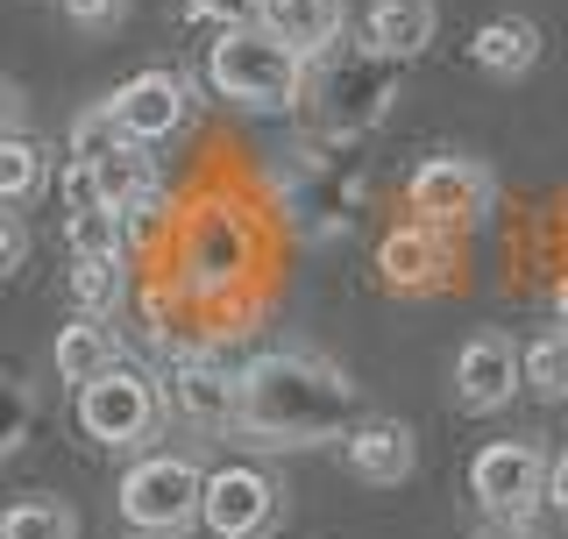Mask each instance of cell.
Returning a JSON list of instances; mask_svg holds the SVG:
<instances>
[{
	"mask_svg": "<svg viewBox=\"0 0 568 539\" xmlns=\"http://www.w3.org/2000/svg\"><path fill=\"white\" fill-rule=\"evenodd\" d=\"M348 426H355V384L327 355L277 348L242 369L235 434L248 447H320V440H342Z\"/></svg>",
	"mask_w": 568,
	"mask_h": 539,
	"instance_id": "obj_1",
	"label": "cell"
},
{
	"mask_svg": "<svg viewBox=\"0 0 568 539\" xmlns=\"http://www.w3.org/2000/svg\"><path fill=\"white\" fill-rule=\"evenodd\" d=\"M206 85L235 106H256V114H277V106L298 100L306 85V58L292 43H277L271 29H221V43L206 50Z\"/></svg>",
	"mask_w": 568,
	"mask_h": 539,
	"instance_id": "obj_2",
	"label": "cell"
},
{
	"mask_svg": "<svg viewBox=\"0 0 568 539\" xmlns=\"http://www.w3.org/2000/svg\"><path fill=\"white\" fill-rule=\"evenodd\" d=\"M129 532H150V539H178L185 526H200V505H206V476L192 455H142L129 461L114 490Z\"/></svg>",
	"mask_w": 568,
	"mask_h": 539,
	"instance_id": "obj_3",
	"label": "cell"
},
{
	"mask_svg": "<svg viewBox=\"0 0 568 539\" xmlns=\"http://www.w3.org/2000/svg\"><path fill=\"white\" fill-rule=\"evenodd\" d=\"M178 270H185V292L192 298H227L235 284L256 270V227H248V213L235 206H200L185 221V235H178Z\"/></svg>",
	"mask_w": 568,
	"mask_h": 539,
	"instance_id": "obj_4",
	"label": "cell"
},
{
	"mask_svg": "<svg viewBox=\"0 0 568 539\" xmlns=\"http://www.w3.org/2000/svg\"><path fill=\"white\" fill-rule=\"evenodd\" d=\"M156 419H164V398H156V384L135 363H114L79 390V426L100 447H142L156 434Z\"/></svg>",
	"mask_w": 568,
	"mask_h": 539,
	"instance_id": "obj_5",
	"label": "cell"
},
{
	"mask_svg": "<svg viewBox=\"0 0 568 539\" xmlns=\"http://www.w3.org/2000/svg\"><path fill=\"white\" fill-rule=\"evenodd\" d=\"M490 200H497V185L476 156H426L413 171V185H405L413 221H434V227H484Z\"/></svg>",
	"mask_w": 568,
	"mask_h": 539,
	"instance_id": "obj_6",
	"label": "cell"
},
{
	"mask_svg": "<svg viewBox=\"0 0 568 539\" xmlns=\"http://www.w3.org/2000/svg\"><path fill=\"white\" fill-rule=\"evenodd\" d=\"M277 505H284V490H277L271 469H256V461H227V469L206 476L200 526L213 539H263L277 526Z\"/></svg>",
	"mask_w": 568,
	"mask_h": 539,
	"instance_id": "obj_7",
	"label": "cell"
},
{
	"mask_svg": "<svg viewBox=\"0 0 568 539\" xmlns=\"http://www.w3.org/2000/svg\"><path fill=\"white\" fill-rule=\"evenodd\" d=\"M469 497L497 518H526L547 497V455L532 440H490L469 461Z\"/></svg>",
	"mask_w": 568,
	"mask_h": 539,
	"instance_id": "obj_8",
	"label": "cell"
},
{
	"mask_svg": "<svg viewBox=\"0 0 568 539\" xmlns=\"http://www.w3.org/2000/svg\"><path fill=\"white\" fill-rule=\"evenodd\" d=\"M106 106H114V121H121V135H129V142H164V135L185 129L192 85L178 79V71H135V79L121 85Z\"/></svg>",
	"mask_w": 568,
	"mask_h": 539,
	"instance_id": "obj_9",
	"label": "cell"
},
{
	"mask_svg": "<svg viewBox=\"0 0 568 539\" xmlns=\"http://www.w3.org/2000/svg\"><path fill=\"white\" fill-rule=\"evenodd\" d=\"M519 348H511L505 334H476L469 348L455 355V398L469 411H505L511 398H519Z\"/></svg>",
	"mask_w": 568,
	"mask_h": 539,
	"instance_id": "obj_10",
	"label": "cell"
},
{
	"mask_svg": "<svg viewBox=\"0 0 568 539\" xmlns=\"http://www.w3.org/2000/svg\"><path fill=\"white\" fill-rule=\"evenodd\" d=\"M171 405H178V419L206 426V434H235V411H242V376H227L221 363H206V355H178Z\"/></svg>",
	"mask_w": 568,
	"mask_h": 539,
	"instance_id": "obj_11",
	"label": "cell"
},
{
	"mask_svg": "<svg viewBox=\"0 0 568 539\" xmlns=\"http://www.w3.org/2000/svg\"><path fill=\"white\" fill-rule=\"evenodd\" d=\"M377 270H384L390 292H434V284L448 277V227H434V221L390 227L377 242Z\"/></svg>",
	"mask_w": 568,
	"mask_h": 539,
	"instance_id": "obj_12",
	"label": "cell"
},
{
	"mask_svg": "<svg viewBox=\"0 0 568 539\" xmlns=\"http://www.w3.org/2000/svg\"><path fill=\"white\" fill-rule=\"evenodd\" d=\"M413 461H419L413 426H398V419H355V426H348V469L363 476V482L390 490V482L413 476Z\"/></svg>",
	"mask_w": 568,
	"mask_h": 539,
	"instance_id": "obj_13",
	"label": "cell"
},
{
	"mask_svg": "<svg viewBox=\"0 0 568 539\" xmlns=\"http://www.w3.org/2000/svg\"><path fill=\"white\" fill-rule=\"evenodd\" d=\"M434 29H440V14H434V0H377L369 8V50H377L384 64H405V58H426V43H434Z\"/></svg>",
	"mask_w": 568,
	"mask_h": 539,
	"instance_id": "obj_14",
	"label": "cell"
},
{
	"mask_svg": "<svg viewBox=\"0 0 568 539\" xmlns=\"http://www.w3.org/2000/svg\"><path fill=\"white\" fill-rule=\"evenodd\" d=\"M469 58H476V71H490V79H526V71L540 64V29H532L526 14H490V22L469 35Z\"/></svg>",
	"mask_w": 568,
	"mask_h": 539,
	"instance_id": "obj_15",
	"label": "cell"
},
{
	"mask_svg": "<svg viewBox=\"0 0 568 539\" xmlns=\"http://www.w3.org/2000/svg\"><path fill=\"white\" fill-rule=\"evenodd\" d=\"M348 8L342 0H263V29L277 35V43H292L298 58H320V50L342 35Z\"/></svg>",
	"mask_w": 568,
	"mask_h": 539,
	"instance_id": "obj_16",
	"label": "cell"
},
{
	"mask_svg": "<svg viewBox=\"0 0 568 539\" xmlns=\"http://www.w3.org/2000/svg\"><path fill=\"white\" fill-rule=\"evenodd\" d=\"M50 363H58V376L64 384H93V376H106L121 363V348H114V327L106 319H93V313H79V319H64L58 327V348H50Z\"/></svg>",
	"mask_w": 568,
	"mask_h": 539,
	"instance_id": "obj_17",
	"label": "cell"
},
{
	"mask_svg": "<svg viewBox=\"0 0 568 539\" xmlns=\"http://www.w3.org/2000/svg\"><path fill=\"white\" fill-rule=\"evenodd\" d=\"M93 177H100V200L106 206H135L142 192H156V156H150V142H114V150L93 164Z\"/></svg>",
	"mask_w": 568,
	"mask_h": 539,
	"instance_id": "obj_18",
	"label": "cell"
},
{
	"mask_svg": "<svg viewBox=\"0 0 568 539\" xmlns=\"http://www.w3.org/2000/svg\"><path fill=\"white\" fill-rule=\"evenodd\" d=\"M71 298H79V313L114 319V305L129 298V256H79L71 263Z\"/></svg>",
	"mask_w": 568,
	"mask_h": 539,
	"instance_id": "obj_19",
	"label": "cell"
},
{
	"mask_svg": "<svg viewBox=\"0 0 568 539\" xmlns=\"http://www.w3.org/2000/svg\"><path fill=\"white\" fill-rule=\"evenodd\" d=\"M50 177V156L29 135H0V206H29Z\"/></svg>",
	"mask_w": 568,
	"mask_h": 539,
	"instance_id": "obj_20",
	"label": "cell"
},
{
	"mask_svg": "<svg viewBox=\"0 0 568 539\" xmlns=\"http://www.w3.org/2000/svg\"><path fill=\"white\" fill-rule=\"evenodd\" d=\"M0 539H79V511L58 497H22L0 511Z\"/></svg>",
	"mask_w": 568,
	"mask_h": 539,
	"instance_id": "obj_21",
	"label": "cell"
},
{
	"mask_svg": "<svg viewBox=\"0 0 568 539\" xmlns=\"http://www.w3.org/2000/svg\"><path fill=\"white\" fill-rule=\"evenodd\" d=\"M519 376H526L532 398H568V327L532 340V348L519 355Z\"/></svg>",
	"mask_w": 568,
	"mask_h": 539,
	"instance_id": "obj_22",
	"label": "cell"
},
{
	"mask_svg": "<svg viewBox=\"0 0 568 539\" xmlns=\"http://www.w3.org/2000/svg\"><path fill=\"white\" fill-rule=\"evenodd\" d=\"M64 235H71V256H129V227H121L114 206L64 213Z\"/></svg>",
	"mask_w": 568,
	"mask_h": 539,
	"instance_id": "obj_23",
	"label": "cell"
},
{
	"mask_svg": "<svg viewBox=\"0 0 568 539\" xmlns=\"http://www.w3.org/2000/svg\"><path fill=\"white\" fill-rule=\"evenodd\" d=\"M114 142H129V135H121V121H114V106H106V100L85 106V114L71 121V164H100Z\"/></svg>",
	"mask_w": 568,
	"mask_h": 539,
	"instance_id": "obj_24",
	"label": "cell"
},
{
	"mask_svg": "<svg viewBox=\"0 0 568 539\" xmlns=\"http://www.w3.org/2000/svg\"><path fill=\"white\" fill-rule=\"evenodd\" d=\"M121 227H129V248L164 235V227H171V200H164V185H156V192H142L135 206H121Z\"/></svg>",
	"mask_w": 568,
	"mask_h": 539,
	"instance_id": "obj_25",
	"label": "cell"
},
{
	"mask_svg": "<svg viewBox=\"0 0 568 539\" xmlns=\"http://www.w3.org/2000/svg\"><path fill=\"white\" fill-rule=\"evenodd\" d=\"M185 8L213 29H256L263 22V0H185Z\"/></svg>",
	"mask_w": 568,
	"mask_h": 539,
	"instance_id": "obj_26",
	"label": "cell"
},
{
	"mask_svg": "<svg viewBox=\"0 0 568 539\" xmlns=\"http://www.w3.org/2000/svg\"><path fill=\"white\" fill-rule=\"evenodd\" d=\"M58 192H64V213H93V206H106V200H100V177H93V164H64Z\"/></svg>",
	"mask_w": 568,
	"mask_h": 539,
	"instance_id": "obj_27",
	"label": "cell"
},
{
	"mask_svg": "<svg viewBox=\"0 0 568 539\" xmlns=\"http://www.w3.org/2000/svg\"><path fill=\"white\" fill-rule=\"evenodd\" d=\"M64 14H71V29H93V35H106V29H121L129 0H64Z\"/></svg>",
	"mask_w": 568,
	"mask_h": 539,
	"instance_id": "obj_28",
	"label": "cell"
},
{
	"mask_svg": "<svg viewBox=\"0 0 568 539\" xmlns=\"http://www.w3.org/2000/svg\"><path fill=\"white\" fill-rule=\"evenodd\" d=\"M22 256H29L22 221H14V213H0V277H14V270H22Z\"/></svg>",
	"mask_w": 568,
	"mask_h": 539,
	"instance_id": "obj_29",
	"label": "cell"
},
{
	"mask_svg": "<svg viewBox=\"0 0 568 539\" xmlns=\"http://www.w3.org/2000/svg\"><path fill=\"white\" fill-rule=\"evenodd\" d=\"M22 398H14V390H0V455H8V447H22Z\"/></svg>",
	"mask_w": 568,
	"mask_h": 539,
	"instance_id": "obj_30",
	"label": "cell"
},
{
	"mask_svg": "<svg viewBox=\"0 0 568 539\" xmlns=\"http://www.w3.org/2000/svg\"><path fill=\"white\" fill-rule=\"evenodd\" d=\"M547 505H555V511L568 518V447H561L555 461H547Z\"/></svg>",
	"mask_w": 568,
	"mask_h": 539,
	"instance_id": "obj_31",
	"label": "cell"
},
{
	"mask_svg": "<svg viewBox=\"0 0 568 539\" xmlns=\"http://www.w3.org/2000/svg\"><path fill=\"white\" fill-rule=\"evenodd\" d=\"M8 129H14V93L0 85V135H8Z\"/></svg>",
	"mask_w": 568,
	"mask_h": 539,
	"instance_id": "obj_32",
	"label": "cell"
},
{
	"mask_svg": "<svg viewBox=\"0 0 568 539\" xmlns=\"http://www.w3.org/2000/svg\"><path fill=\"white\" fill-rule=\"evenodd\" d=\"M555 313H561V327H568V270H561V284H555Z\"/></svg>",
	"mask_w": 568,
	"mask_h": 539,
	"instance_id": "obj_33",
	"label": "cell"
}]
</instances>
